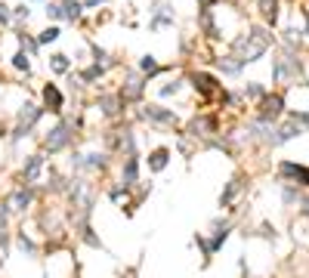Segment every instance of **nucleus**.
Returning a JSON list of instances; mask_svg holds the SVG:
<instances>
[{
	"label": "nucleus",
	"mask_w": 309,
	"mask_h": 278,
	"mask_svg": "<svg viewBox=\"0 0 309 278\" xmlns=\"http://www.w3.org/2000/svg\"><path fill=\"white\" fill-rule=\"evenodd\" d=\"M44 99H47V105H50V111H59L62 108V93L56 90V87H44Z\"/></svg>",
	"instance_id": "obj_6"
},
{
	"label": "nucleus",
	"mask_w": 309,
	"mask_h": 278,
	"mask_svg": "<svg viewBox=\"0 0 309 278\" xmlns=\"http://www.w3.org/2000/svg\"><path fill=\"white\" fill-rule=\"evenodd\" d=\"M10 19V13H7V7H0V22H7Z\"/></svg>",
	"instance_id": "obj_20"
},
{
	"label": "nucleus",
	"mask_w": 309,
	"mask_h": 278,
	"mask_svg": "<svg viewBox=\"0 0 309 278\" xmlns=\"http://www.w3.org/2000/svg\"><path fill=\"white\" fill-rule=\"evenodd\" d=\"M149 164H152V170H164V167H167V152H164V148H158Z\"/></svg>",
	"instance_id": "obj_11"
},
{
	"label": "nucleus",
	"mask_w": 309,
	"mask_h": 278,
	"mask_svg": "<svg viewBox=\"0 0 309 278\" xmlns=\"http://www.w3.org/2000/svg\"><path fill=\"white\" fill-rule=\"evenodd\" d=\"M145 118H152L158 124H176V115L167 111V108H161V105H149V108H145Z\"/></svg>",
	"instance_id": "obj_3"
},
{
	"label": "nucleus",
	"mask_w": 309,
	"mask_h": 278,
	"mask_svg": "<svg viewBox=\"0 0 309 278\" xmlns=\"http://www.w3.org/2000/svg\"><path fill=\"white\" fill-rule=\"evenodd\" d=\"M65 142H68V127L65 124L53 130V136H47V148H50V152H59Z\"/></svg>",
	"instance_id": "obj_4"
},
{
	"label": "nucleus",
	"mask_w": 309,
	"mask_h": 278,
	"mask_svg": "<svg viewBox=\"0 0 309 278\" xmlns=\"http://www.w3.org/2000/svg\"><path fill=\"white\" fill-rule=\"evenodd\" d=\"M136 182V158H127V167H124V185H133Z\"/></svg>",
	"instance_id": "obj_10"
},
{
	"label": "nucleus",
	"mask_w": 309,
	"mask_h": 278,
	"mask_svg": "<svg viewBox=\"0 0 309 278\" xmlns=\"http://www.w3.org/2000/svg\"><path fill=\"white\" fill-rule=\"evenodd\" d=\"M38 170H41V158L34 155V158L25 164V179H38Z\"/></svg>",
	"instance_id": "obj_12"
},
{
	"label": "nucleus",
	"mask_w": 309,
	"mask_h": 278,
	"mask_svg": "<svg viewBox=\"0 0 309 278\" xmlns=\"http://www.w3.org/2000/svg\"><path fill=\"white\" fill-rule=\"evenodd\" d=\"M47 16H53V19H59V16H62V7H56V4H53V7H47Z\"/></svg>",
	"instance_id": "obj_19"
},
{
	"label": "nucleus",
	"mask_w": 309,
	"mask_h": 278,
	"mask_svg": "<svg viewBox=\"0 0 309 278\" xmlns=\"http://www.w3.org/2000/svg\"><path fill=\"white\" fill-rule=\"evenodd\" d=\"M65 16H68V19H78V16H81V4L68 0V4H65Z\"/></svg>",
	"instance_id": "obj_14"
},
{
	"label": "nucleus",
	"mask_w": 309,
	"mask_h": 278,
	"mask_svg": "<svg viewBox=\"0 0 309 278\" xmlns=\"http://www.w3.org/2000/svg\"><path fill=\"white\" fill-rule=\"evenodd\" d=\"M68 68V56H53V71H65Z\"/></svg>",
	"instance_id": "obj_15"
},
{
	"label": "nucleus",
	"mask_w": 309,
	"mask_h": 278,
	"mask_svg": "<svg viewBox=\"0 0 309 278\" xmlns=\"http://www.w3.org/2000/svg\"><path fill=\"white\" fill-rule=\"evenodd\" d=\"M210 4H213V0H201V7H210Z\"/></svg>",
	"instance_id": "obj_21"
},
{
	"label": "nucleus",
	"mask_w": 309,
	"mask_h": 278,
	"mask_svg": "<svg viewBox=\"0 0 309 278\" xmlns=\"http://www.w3.org/2000/svg\"><path fill=\"white\" fill-rule=\"evenodd\" d=\"M38 115H41V108L25 105V108H22V115H19V121H22V124H31V121H38Z\"/></svg>",
	"instance_id": "obj_13"
},
{
	"label": "nucleus",
	"mask_w": 309,
	"mask_h": 278,
	"mask_svg": "<svg viewBox=\"0 0 309 278\" xmlns=\"http://www.w3.org/2000/svg\"><path fill=\"white\" fill-rule=\"evenodd\" d=\"M213 78H210V74H195V87L198 90H201V93H207V96H210V93H213Z\"/></svg>",
	"instance_id": "obj_8"
},
{
	"label": "nucleus",
	"mask_w": 309,
	"mask_h": 278,
	"mask_svg": "<svg viewBox=\"0 0 309 278\" xmlns=\"http://www.w3.org/2000/svg\"><path fill=\"white\" fill-rule=\"evenodd\" d=\"M257 7H260L263 19H269V22H275V19H278V0H257Z\"/></svg>",
	"instance_id": "obj_7"
},
{
	"label": "nucleus",
	"mask_w": 309,
	"mask_h": 278,
	"mask_svg": "<svg viewBox=\"0 0 309 278\" xmlns=\"http://www.w3.org/2000/svg\"><path fill=\"white\" fill-rule=\"evenodd\" d=\"M281 173H287V176H294V179H300L303 185H309V167H303V164H281Z\"/></svg>",
	"instance_id": "obj_5"
},
{
	"label": "nucleus",
	"mask_w": 309,
	"mask_h": 278,
	"mask_svg": "<svg viewBox=\"0 0 309 278\" xmlns=\"http://www.w3.org/2000/svg\"><path fill=\"white\" fill-rule=\"evenodd\" d=\"M10 204H13V210H25L28 204H31V195H28V192H16V195L10 198Z\"/></svg>",
	"instance_id": "obj_9"
},
{
	"label": "nucleus",
	"mask_w": 309,
	"mask_h": 278,
	"mask_svg": "<svg viewBox=\"0 0 309 278\" xmlns=\"http://www.w3.org/2000/svg\"><path fill=\"white\" fill-rule=\"evenodd\" d=\"M13 65H16V68H25V71H28V56H25V53H19V56H16V59H13Z\"/></svg>",
	"instance_id": "obj_18"
},
{
	"label": "nucleus",
	"mask_w": 309,
	"mask_h": 278,
	"mask_svg": "<svg viewBox=\"0 0 309 278\" xmlns=\"http://www.w3.org/2000/svg\"><path fill=\"white\" fill-rule=\"evenodd\" d=\"M56 37H59V28H47L41 34V44H50V41H56Z\"/></svg>",
	"instance_id": "obj_16"
},
{
	"label": "nucleus",
	"mask_w": 309,
	"mask_h": 278,
	"mask_svg": "<svg viewBox=\"0 0 309 278\" xmlns=\"http://www.w3.org/2000/svg\"><path fill=\"white\" fill-rule=\"evenodd\" d=\"M281 108H284L281 96H269V99H263V111H260V118H263V121H275V118L281 115Z\"/></svg>",
	"instance_id": "obj_2"
},
{
	"label": "nucleus",
	"mask_w": 309,
	"mask_h": 278,
	"mask_svg": "<svg viewBox=\"0 0 309 278\" xmlns=\"http://www.w3.org/2000/svg\"><path fill=\"white\" fill-rule=\"evenodd\" d=\"M266 47H269V34H266V31H250L247 37L235 41V50L241 53V62H253V59H260V56L266 53Z\"/></svg>",
	"instance_id": "obj_1"
},
{
	"label": "nucleus",
	"mask_w": 309,
	"mask_h": 278,
	"mask_svg": "<svg viewBox=\"0 0 309 278\" xmlns=\"http://www.w3.org/2000/svg\"><path fill=\"white\" fill-rule=\"evenodd\" d=\"M139 65H142V71H158V62L152 59V56H145V59H142Z\"/></svg>",
	"instance_id": "obj_17"
}]
</instances>
